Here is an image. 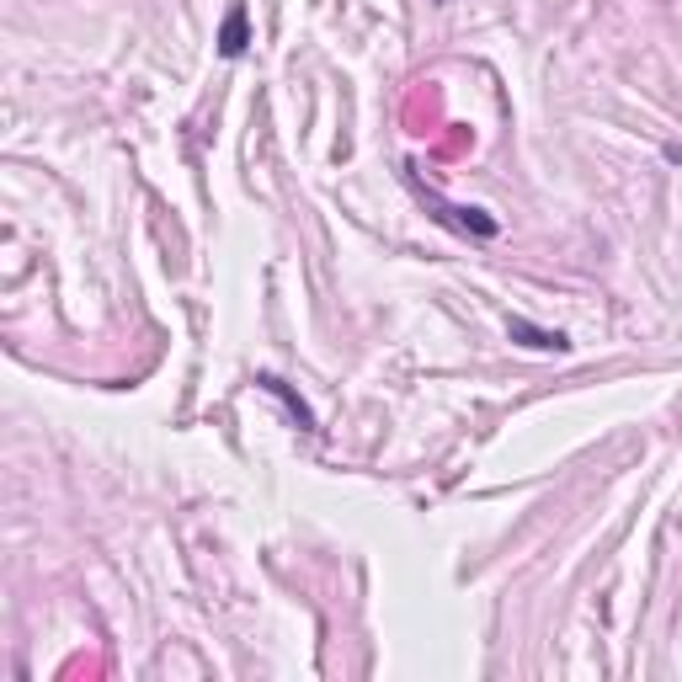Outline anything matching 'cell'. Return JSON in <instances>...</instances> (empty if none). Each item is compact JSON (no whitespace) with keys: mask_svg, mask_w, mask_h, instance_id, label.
Returning <instances> with one entry per match:
<instances>
[{"mask_svg":"<svg viewBox=\"0 0 682 682\" xmlns=\"http://www.w3.org/2000/svg\"><path fill=\"white\" fill-rule=\"evenodd\" d=\"M667 160H682V144H667Z\"/></svg>","mask_w":682,"mask_h":682,"instance_id":"5b68a950","label":"cell"},{"mask_svg":"<svg viewBox=\"0 0 682 682\" xmlns=\"http://www.w3.org/2000/svg\"><path fill=\"white\" fill-rule=\"evenodd\" d=\"M256 384H261V389H272V395H283V400H288V406H294V416H299V422H305V427H314L310 406H305V400H299V395H288V384H278V378H256Z\"/></svg>","mask_w":682,"mask_h":682,"instance_id":"277c9868","label":"cell"},{"mask_svg":"<svg viewBox=\"0 0 682 682\" xmlns=\"http://www.w3.org/2000/svg\"><path fill=\"white\" fill-rule=\"evenodd\" d=\"M506 331H512V336H523V342H528V347H539V352H570V342H565L559 331H539V325H528V320H512Z\"/></svg>","mask_w":682,"mask_h":682,"instance_id":"3957f363","label":"cell"},{"mask_svg":"<svg viewBox=\"0 0 682 682\" xmlns=\"http://www.w3.org/2000/svg\"><path fill=\"white\" fill-rule=\"evenodd\" d=\"M246 43H250V27H246V5L235 0L230 11H224V27H219V54L224 60H241L246 54Z\"/></svg>","mask_w":682,"mask_h":682,"instance_id":"7a4b0ae2","label":"cell"},{"mask_svg":"<svg viewBox=\"0 0 682 682\" xmlns=\"http://www.w3.org/2000/svg\"><path fill=\"white\" fill-rule=\"evenodd\" d=\"M427 203L437 208V219H442V224H453V230H464V235H480V241H491V235H497V219H491L486 208H448L437 192H427Z\"/></svg>","mask_w":682,"mask_h":682,"instance_id":"6da1fadb","label":"cell"}]
</instances>
